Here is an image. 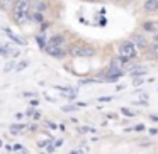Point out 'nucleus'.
Returning <instances> with one entry per match:
<instances>
[{
	"label": "nucleus",
	"instance_id": "nucleus-6",
	"mask_svg": "<svg viewBox=\"0 0 158 154\" xmlns=\"http://www.w3.org/2000/svg\"><path fill=\"white\" fill-rule=\"evenodd\" d=\"M131 41H133L136 46H141V48H144V46H146V39H144V36H134Z\"/></svg>",
	"mask_w": 158,
	"mask_h": 154
},
{
	"label": "nucleus",
	"instance_id": "nucleus-24",
	"mask_svg": "<svg viewBox=\"0 0 158 154\" xmlns=\"http://www.w3.org/2000/svg\"><path fill=\"white\" fill-rule=\"evenodd\" d=\"M150 119H151V120H155V122H158V115H151Z\"/></svg>",
	"mask_w": 158,
	"mask_h": 154
},
{
	"label": "nucleus",
	"instance_id": "nucleus-3",
	"mask_svg": "<svg viewBox=\"0 0 158 154\" xmlns=\"http://www.w3.org/2000/svg\"><path fill=\"white\" fill-rule=\"evenodd\" d=\"M44 51L48 53V54L55 56V58H63V56H65V51H61V46L48 44V46H44Z\"/></svg>",
	"mask_w": 158,
	"mask_h": 154
},
{
	"label": "nucleus",
	"instance_id": "nucleus-20",
	"mask_svg": "<svg viewBox=\"0 0 158 154\" xmlns=\"http://www.w3.org/2000/svg\"><path fill=\"white\" fill-rule=\"evenodd\" d=\"M34 113H36V112H34V110H32V107H31V109L27 110V115H29V117H32V115H34Z\"/></svg>",
	"mask_w": 158,
	"mask_h": 154
},
{
	"label": "nucleus",
	"instance_id": "nucleus-14",
	"mask_svg": "<svg viewBox=\"0 0 158 154\" xmlns=\"http://www.w3.org/2000/svg\"><path fill=\"white\" fill-rule=\"evenodd\" d=\"M10 129H12V132H14V134H17V132H21V130H22V125H21V124H19V125H12Z\"/></svg>",
	"mask_w": 158,
	"mask_h": 154
},
{
	"label": "nucleus",
	"instance_id": "nucleus-19",
	"mask_svg": "<svg viewBox=\"0 0 158 154\" xmlns=\"http://www.w3.org/2000/svg\"><path fill=\"white\" fill-rule=\"evenodd\" d=\"M61 144H63V140H61V139L55 140V147H60V146H61Z\"/></svg>",
	"mask_w": 158,
	"mask_h": 154
},
{
	"label": "nucleus",
	"instance_id": "nucleus-2",
	"mask_svg": "<svg viewBox=\"0 0 158 154\" xmlns=\"http://www.w3.org/2000/svg\"><path fill=\"white\" fill-rule=\"evenodd\" d=\"M68 53L73 56V58H87V56H94V49L83 48V46H72Z\"/></svg>",
	"mask_w": 158,
	"mask_h": 154
},
{
	"label": "nucleus",
	"instance_id": "nucleus-23",
	"mask_svg": "<svg viewBox=\"0 0 158 154\" xmlns=\"http://www.w3.org/2000/svg\"><path fill=\"white\" fill-rule=\"evenodd\" d=\"M87 105H89L87 102H78V107H87Z\"/></svg>",
	"mask_w": 158,
	"mask_h": 154
},
{
	"label": "nucleus",
	"instance_id": "nucleus-11",
	"mask_svg": "<svg viewBox=\"0 0 158 154\" xmlns=\"http://www.w3.org/2000/svg\"><path fill=\"white\" fill-rule=\"evenodd\" d=\"M151 54H153L155 58H158V42H155V44L151 46Z\"/></svg>",
	"mask_w": 158,
	"mask_h": 154
},
{
	"label": "nucleus",
	"instance_id": "nucleus-27",
	"mask_svg": "<svg viewBox=\"0 0 158 154\" xmlns=\"http://www.w3.org/2000/svg\"><path fill=\"white\" fill-rule=\"evenodd\" d=\"M70 154H78V152H77V151H73V152H70Z\"/></svg>",
	"mask_w": 158,
	"mask_h": 154
},
{
	"label": "nucleus",
	"instance_id": "nucleus-26",
	"mask_svg": "<svg viewBox=\"0 0 158 154\" xmlns=\"http://www.w3.org/2000/svg\"><path fill=\"white\" fill-rule=\"evenodd\" d=\"M89 2H100V0H89Z\"/></svg>",
	"mask_w": 158,
	"mask_h": 154
},
{
	"label": "nucleus",
	"instance_id": "nucleus-13",
	"mask_svg": "<svg viewBox=\"0 0 158 154\" xmlns=\"http://www.w3.org/2000/svg\"><path fill=\"white\" fill-rule=\"evenodd\" d=\"M121 112H123V113H124V115H127V117H133V115H134V112H133V110H129V109H126V107H124V109H123V110H121Z\"/></svg>",
	"mask_w": 158,
	"mask_h": 154
},
{
	"label": "nucleus",
	"instance_id": "nucleus-5",
	"mask_svg": "<svg viewBox=\"0 0 158 154\" xmlns=\"http://www.w3.org/2000/svg\"><path fill=\"white\" fill-rule=\"evenodd\" d=\"M5 32H7V34H9V38H10L12 41L19 42V44H21V46H26V41H24V39H21V38H19V36L12 34V31H10V29H5Z\"/></svg>",
	"mask_w": 158,
	"mask_h": 154
},
{
	"label": "nucleus",
	"instance_id": "nucleus-10",
	"mask_svg": "<svg viewBox=\"0 0 158 154\" xmlns=\"http://www.w3.org/2000/svg\"><path fill=\"white\" fill-rule=\"evenodd\" d=\"M77 107L78 105H65V107H61V110L63 112H73V110H77Z\"/></svg>",
	"mask_w": 158,
	"mask_h": 154
},
{
	"label": "nucleus",
	"instance_id": "nucleus-8",
	"mask_svg": "<svg viewBox=\"0 0 158 154\" xmlns=\"http://www.w3.org/2000/svg\"><path fill=\"white\" fill-rule=\"evenodd\" d=\"M131 75L136 76V78H143V75H146V68H136L131 71Z\"/></svg>",
	"mask_w": 158,
	"mask_h": 154
},
{
	"label": "nucleus",
	"instance_id": "nucleus-15",
	"mask_svg": "<svg viewBox=\"0 0 158 154\" xmlns=\"http://www.w3.org/2000/svg\"><path fill=\"white\" fill-rule=\"evenodd\" d=\"M143 81H144L143 78H134V80H133V85H134V86H139V85H143Z\"/></svg>",
	"mask_w": 158,
	"mask_h": 154
},
{
	"label": "nucleus",
	"instance_id": "nucleus-9",
	"mask_svg": "<svg viewBox=\"0 0 158 154\" xmlns=\"http://www.w3.org/2000/svg\"><path fill=\"white\" fill-rule=\"evenodd\" d=\"M27 66H29V61H27V59H24V61H21V63L15 65V69H17V71H22V69L27 68Z\"/></svg>",
	"mask_w": 158,
	"mask_h": 154
},
{
	"label": "nucleus",
	"instance_id": "nucleus-29",
	"mask_svg": "<svg viewBox=\"0 0 158 154\" xmlns=\"http://www.w3.org/2000/svg\"><path fill=\"white\" fill-rule=\"evenodd\" d=\"M5 2H12V0H5ZM15 2H17V0H15Z\"/></svg>",
	"mask_w": 158,
	"mask_h": 154
},
{
	"label": "nucleus",
	"instance_id": "nucleus-12",
	"mask_svg": "<svg viewBox=\"0 0 158 154\" xmlns=\"http://www.w3.org/2000/svg\"><path fill=\"white\" fill-rule=\"evenodd\" d=\"M0 56H9V48L7 46H0Z\"/></svg>",
	"mask_w": 158,
	"mask_h": 154
},
{
	"label": "nucleus",
	"instance_id": "nucleus-21",
	"mask_svg": "<svg viewBox=\"0 0 158 154\" xmlns=\"http://www.w3.org/2000/svg\"><path fill=\"white\" fill-rule=\"evenodd\" d=\"M38 100H31V107H38Z\"/></svg>",
	"mask_w": 158,
	"mask_h": 154
},
{
	"label": "nucleus",
	"instance_id": "nucleus-7",
	"mask_svg": "<svg viewBox=\"0 0 158 154\" xmlns=\"http://www.w3.org/2000/svg\"><path fill=\"white\" fill-rule=\"evenodd\" d=\"M63 41H65V38H63V36H55V38H51V39H49V42H48V44L61 46V44H63Z\"/></svg>",
	"mask_w": 158,
	"mask_h": 154
},
{
	"label": "nucleus",
	"instance_id": "nucleus-22",
	"mask_svg": "<svg viewBox=\"0 0 158 154\" xmlns=\"http://www.w3.org/2000/svg\"><path fill=\"white\" fill-rule=\"evenodd\" d=\"M39 117H41V115H39V112H36V113H34V115H32V119H34V120H38V119H39Z\"/></svg>",
	"mask_w": 158,
	"mask_h": 154
},
{
	"label": "nucleus",
	"instance_id": "nucleus-4",
	"mask_svg": "<svg viewBox=\"0 0 158 154\" xmlns=\"http://www.w3.org/2000/svg\"><path fill=\"white\" fill-rule=\"evenodd\" d=\"M126 65H127L126 59L116 58V59H112V61H110V71H123V68H124Z\"/></svg>",
	"mask_w": 158,
	"mask_h": 154
},
{
	"label": "nucleus",
	"instance_id": "nucleus-1",
	"mask_svg": "<svg viewBox=\"0 0 158 154\" xmlns=\"http://www.w3.org/2000/svg\"><path fill=\"white\" fill-rule=\"evenodd\" d=\"M136 54H138V46L134 44L131 39H129V41L121 42V46H119V56H121L123 59L129 61V59H133Z\"/></svg>",
	"mask_w": 158,
	"mask_h": 154
},
{
	"label": "nucleus",
	"instance_id": "nucleus-25",
	"mask_svg": "<svg viewBox=\"0 0 158 154\" xmlns=\"http://www.w3.org/2000/svg\"><path fill=\"white\" fill-rule=\"evenodd\" d=\"M150 134H158V129H151V130H150Z\"/></svg>",
	"mask_w": 158,
	"mask_h": 154
},
{
	"label": "nucleus",
	"instance_id": "nucleus-28",
	"mask_svg": "<svg viewBox=\"0 0 158 154\" xmlns=\"http://www.w3.org/2000/svg\"><path fill=\"white\" fill-rule=\"evenodd\" d=\"M155 42H158V36H156V39H155Z\"/></svg>",
	"mask_w": 158,
	"mask_h": 154
},
{
	"label": "nucleus",
	"instance_id": "nucleus-17",
	"mask_svg": "<svg viewBox=\"0 0 158 154\" xmlns=\"http://www.w3.org/2000/svg\"><path fill=\"white\" fill-rule=\"evenodd\" d=\"M110 100H112V97H100L99 102H110Z\"/></svg>",
	"mask_w": 158,
	"mask_h": 154
},
{
	"label": "nucleus",
	"instance_id": "nucleus-18",
	"mask_svg": "<svg viewBox=\"0 0 158 154\" xmlns=\"http://www.w3.org/2000/svg\"><path fill=\"white\" fill-rule=\"evenodd\" d=\"M134 130H138V132H141V130H144V125L141 124V125H136L134 127Z\"/></svg>",
	"mask_w": 158,
	"mask_h": 154
},
{
	"label": "nucleus",
	"instance_id": "nucleus-16",
	"mask_svg": "<svg viewBox=\"0 0 158 154\" xmlns=\"http://www.w3.org/2000/svg\"><path fill=\"white\" fill-rule=\"evenodd\" d=\"M12 68H15V65H14V63H9V65L5 66V68H4V71H10Z\"/></svg>",
	"mask_w": 158,
	"mask_h": 154
}]
</instances>
